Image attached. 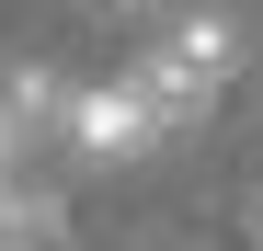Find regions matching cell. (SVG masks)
Here are the masks:
<instances>
[{
    "instance_id": "1",
    "label": "cell",
    "mask_w": 263,
    "mask_h": 251,
    "mask_svg": "<svg viewBox=\"0 0 263 251\" xmlns=\"http://www.w3.org/2000/svg\"><path fill=\"white\" fill-rule=\"evenodd\" d=\"M126 80H138L149 114L183 137V126H206L217 103H229V80H240V23H229V12H183L160 46H138V69H126Z\"/></svg>"
},
{
    "instance_id": "2",
    "label": "cell",
    "mask_w": 263,
    "mask_h": 251,
    "mask_svg": "<svg viewBox=\"0 0 263 251\" xmlns=\"http://www.w3.org/2000/svg\"><path fill=\"white\" fill-rule=\"evenodd\" d=\"M58 137H69V160L115 172V160H149L172 126L149 114V92H138V80H69V114H58Z\"/></svg>"
},
{
    "instance_id": "3",
    "label": "cell",
    "mask_w": 263,
    "mask_h": 251,
    "mask_svg": "<svg viewBox=\"0 0 263 251\" xmlns=\"http://www.w3.org/2000/svg\"><path fill=\"white\" fill-rule=\"evenodd\" d=\"M0 251H69V205L46 183H0Z\"/></svg>"
},
{
    "instance_id": "4",
    "label": "cell",
    "mask_w": 263,
    "mask_h": 251,
    "mask_svg": "<svg viewBox=\"0 0 263 251\" xmlns=\"http://www.w3.org/2000/svg\"><path fill=\"white\" fill-rule=\"evenodd\" d=\"M92 12H103V23H149L160 0H92Z\"/></svg>"
}]
</instances>
